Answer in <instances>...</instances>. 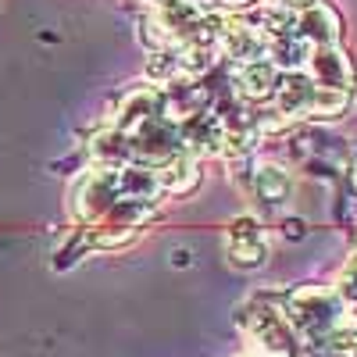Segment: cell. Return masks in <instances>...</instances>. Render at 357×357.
Here are the masks:
<instances>
[{
	"label": "cell",
	"mask_w": 357,
	"mask_h": 357,
	"mask_svg": "<svg viewBox=\"0 0 357 357\" xmlns=\"http://www.w3.org/2000/svg\"><path fill=\"white\" fill-rule=\"evenodd\" d=\"M282 314L289 318L293 333L307 347H314L325 336H333L336 329H343L347 304L336 296V289L329 293V289H318V286H304V289H293L282 301Z\"/></svg>",
	"instance_id": "6da1fadb"
},
{
	"label": "cell",
	"mask_w": 357,
	"mask_h": 357,
	"mask_svg": "<svg viewBox=\"0 0 357 357\" xmlns=\"http://www.w3.org/2000/svg\"><path fill=\"white\" fill-rule=\"evenodd\" d=\"M243 333L257 347V357H304V343L293 333L289 318L275 304H250L243 311Z\"/></svg>",
	"instance_id": "7a4b0ae2"
},
{
	"label": "cell",
	"mask_w": 357,
	"mask_h": 357,
	"mask_svg": "<svg viewBox=\"0 0 357 357\" xmlns=\"http://www.w3.org/2000/svg\"><path fill=\"white\" fill-rule=\"evenodd\" d=\"M122 200V190H118V172L107 168H93L79 178V186L72 193V211L79 222H100L111 207Z\"/></svg>",
	"instance_id": "3957f363"
},
{
	"label": "cell",
	"mask_w": 357,
	"mask_h": 357,
	"mask_svg": "<svg viewBox=\"0 0 357 357\" xmlns=\"http://www.w3.org/2000/svg\"><path fill=\"white\" fill-rule=\"evenodd\" d=\"M132 154L136 165H151L161 168L165 161H172L175 154H183V143H178V126H172L165 114L151 118L139 132H132Z\"/></svg>",
	"instance_id": "277c9868"
},
{
	"label": "cell",
	"mask_w": 357,
	"mask_h": 357,
	"mask_svg": "<svg viewBox=\"0 0 357 357\" xmlns=\"http://www.w3.org/2000/svg\"><path fill=\"white\" fill-rule=\"evenodd\" d=\"M218 50L240 65L268 61V36L257 25H250L247 18H225L222 33H218Z\"/></svg>",
	"instance_id": "5b68a950"
},
{
	"label": "cell",
	"mask_w": 357,
	"mask_h": 357,
	"mask_svg": "<svg viewBox=\"0 0 357 357\" xmlns=\"http://www.w3.org/2000/svg\"><path fill=\"white\" fill-rule=\"evenodd\" d=\"M304 75L314 86H321V89H340V93H350V89H354V68H350L347 54L340 47H318V50H311Z\"/></svg>",
	"instance_id": "8992f818"
},
{
	"label": "cell",
	"mask_w": 357,
	"mask_h": 357,
	"mask_svg": "<svg viewBox=\"0 0 357 357\" xmlns=\"http://www.w3.org/2000/svg\"><path fill=\"white\" fill-rule=\"evenodd\" d=\"M314 104H318V86L304 75V72H289L279 79L275 89V111L282 122H296V118H314Z\"/></svg>",
	"instance_id": "52a82bcc"
},
{
	"label": "cell",
	"mask_w": 357,
	"mask_h": 357,
	"mask_svg": "<svg viewBox=\"0 0 357 357\" xmlns=\"http://www.w3.org/2000/svg\"><path fill=\"white\" fill-rule=\"evenodd\" d=\"M225 254L236 268H261L268 261V243L257 229L254 218H240L232 222L225 232Z\"/></svg>",
	"instance_id": "ba28073f"
},
{
	"label": "cell",
	"mask_w": 357,
	"mask_h": 357,
	"mask_svg": "<svg viewBox=\"0 0 357 357\" xmlns=\"http://www.w3.org/2000/svg\"><path fill=\"white\" fill-rule=\"evenodd\" d=\"M178 143H183V154L190 158H218L225 151V132L218 126V118L211 111H204L178 126Z\"/></svg>",
	"instance_id": "9c48e42d"
},
{
	"label": "cell",
	"mask_w": 357,
	"mask_h": 357,
	"mask_svg": "<svg viewBox=\"0 0 357 357\" xmlns=\"http://www.w3.org/2000/svg\"><path fill=\"white\" fill-rule=\"evenodd\" d=\"M293 36L304 40L311 50L318 47H336L340 40V15L329 4H307L304 11H296Z\"/></svg>",
	"instance_id": "30bf717a"
},
{
	"label": "cell",
	"mask_w": 357,
	"mask_h": 357,
	"mask_svg": "<svg viewBox=\"0 0 357 357\" xmlns=\"http://www.w3.org/2000/svg\"><path fill=\"white\" fill-rule=\"evenodd\" d=\"M158 114H161V93H158V89H132V93H126L122 104H118L111 126L132 136V132H139Z\"/></svg>",
	"instance_id": "8fae6325"
},
{
	"label": "cell",
	"mask_w": 357,
	"mask_h": 357,
	"mask_svg": "<svg viewBox=\"0 0 357 357\" xmlns=\"http://www.w3.org/2000/svg\"><path fill=\"white\" fill-rule=\"evenodd\" d=\"M89 154H93L97 168H107V172H122L129 165H136V154H132V136L107 126L104 132L93 136V143H89Z\"/></svg>",
	"instance_id": "7c38bea8"
},
{
	"label": "cell",
	"mask_w": 357,
	"mask_h": 357,
	"mask_svg": "<svg viewBox=\"0 0 357 357\" xmlns=\"http://www.w3.org/2000/svg\"><path fill=\"white\" fill-rule=\"evenodd\" d=\"M279 79H282V72L272 61H254L236 72L232 86H236V97L240 100H268V97H275Z\"/></svg>",
	"instance_id": "4fadbf2b"
},
{
	"label": "cell",
	"mask_w": 357,
	"mask_h": 357,
	"mask_svg": "<svg viewBox=\"0 0 357 357\" xmlns=\"http://www.w3.org/2000/svg\"><path fill=\"white\" fill-rule=\"evenodd\" d=\"M118 190H122V200H158L161 197L158 168H151V165L122 168L118 172Z\"/></svg>",
	"instance_id": "5bb4252c"
},
{
	"label": "cell",
	"mask_w": 357,
	"mask_h": 357,
	"mask_svg": "<svg viewBox=\"0 0 357 357\" xmlns=\"http://www.w3.org/2000/svg\"><path fill=\"white\" fill-rule=\"evenodd\" d=\"M307 57H311V47H307L304 40H296L293 33L268 40V61H272L282 75H289V72H304V68H307Z\"/></svg>",
	"instance_id": "9a60e30c"
},
{
	"label": "cell",
	"mask_w": 357,
	"mask_h": 357,
	"mask_svg": "<svg viewBox=\"0 0 357 357\" xmlns=\"http://www.w3.org/2000/svg\"><path fill=\"white\" fill-rule=\"evenodd\" d=\"M197 178H200L197 158H190V154H175L172 161H165V165L158 168L161 193H186V190L197 186Z\"/></svg>",
	"instance_id": "2e32d148"
},
{
	"label": "cell",
	"mask_w": 357,
	"mask_h": 357,
	"mask_svg": "<svg viewBox=\"0 0 357 357\" xmlns=\"http://www.w3.org/2000/svg\"><path fill=\"white\" fill-rule=\"evenodd\" d=\"M250 190H254V197L261 200V204H282L286 197H289V175L282 172V168H275V165H261L257 172H254V183H250Z\"/></svg>",
	"instance_id": "e0dca14e"
},
{
	"label": "cell",
	"mask_w": 357,
	"mask_h": 357,
	"mask_svg": "<svg viewBox=\"0 0 357 357\" xmlns=\"http://www.w3.org/2000/svg\"><path fill=\"white\" fill-rule=\"evenodd\" d=\"M336 296L343 304H354L357 307V254L347 261V268L340 272V279H336Z\"/></svg>",
	"instance_id": "ac0fdd59"
},
{
	"label": "cell",
	"mask_w": 357,
	"mask_h": 357,
	"mask_svg": "<svg viewBox=\"0 0 357 357\" xmlns=\"http://www.w3.org/2000/svg\"><path fill=\"white\" fill-rule=\"evenodd\" d=\"M272 4H279V8H293V11H304L307 0H272Z\"/></svg>",
	"instance_id": "d6986e66"
},
{
	"label": "cell",
	"mask_w": 357,
	"mask_h": 357,
	"mask_svg": "<svg viewBox=\"0 0 357 357\" xmlns=\"http://www.w3.org/2000/svg\"><path fill=\"white\" fill-rule=\"evenodd\" d=\"M222 4H250V0H222Z\"/></svg>",
	"instance_id": "ffe728a7"
},
{
	"label": "cell",
	"mask_w": 357,
	"mask_h": 357,
	"mask_svg": "<svg viewBox=\"0 0 357 357\" xmlns=\"http://www.w3.org/2000/svg\"><path fill=\"white\" fill-rule=\"evenodd\" d=\"M143 4H158V0H143Z\"/></svg>",
	"instance_id": "44dd1931"
},
{
	"label": "cell",
	"mask_w": 357,
	"mask_h": 357,
	"mask_svg": "<svg viewBox=\"0 0 357 357\" xmlns=\"http://www.w3.org/2000/svg\"><path fill=\"white\" fill-rule=\"evenodd\" d=\"M354 178H357V172H354Z\"/></svg>",
	"instance_id": "7402d4cb"
}]
</instances>
